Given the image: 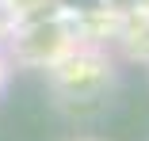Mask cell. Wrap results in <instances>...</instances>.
<instances>
[{
	"mask_svg": "<svg viewBox=\"0 0 149 141\" xmlns=\"http://www.w3.org/2000/svg\"><path fill=\"white\" fill-rule=\"evenodd\" d=\"M50 95L57 111H65L69 118H92L111 103V92L118 84V65L115 53L103 42H80L57 65L46 69Z\"/></svg>",
	"mask_w": 149,
	"mask_h": 141,
	"instance_id": "1",
	"label": "cell"
},
{
	"mask_svg": "<svg viewBox=\"0 0 149 141\" xmlns=\"http://www.w3.org/2000/svg\"><path fill=\"white\" fill-rule=\"evenodd\" d=\"M0 42H4V50H8V57H12L15 69H38V73H46L50 65H57L84 38H80L77 19H69L57 8H42V12H31V15L15 19Z\"/></svg>",
	"mask_w": 149,
	"mask_h": 141,
	"instance_id": "2",
	"label": "cell"
},
{
	"mask_svg": "<svg viewBox=\"0 0 149 141\" xmlns=\"http://www.w3.org/2000/svg\"><path fill=\"white\" fill-rule=\"evenodd\" d=\"M4 8H8L12 23H15V19L31 15V12H42V8H50V0H4Z\"/></svg>",
	"mask_w": 149,
	"mask_h": 141,
	"instance_id": "3",
	"label": "cell"
},
{
	"mask_svg": "<svg viewBox=\"0 0 149 141\" xmlns=\"http://www.w3.org/2000/svg\"><path fill=\"white\" fill-rule=\"evenodd\" d=\"M12 76H15V65H12V57H8V50H4V42H0V95L8 92V84H12Z\"/></svg>",
	"mask_w": 149,
	"mask_h": 141,
	"instance_id": "4",
	"label": "cell"
},
{
	"mask_svg": "<svg viewBox=\"0 0 149 141\" xmlns=\"http://www.w3.org/2000/svg\"><path fill=\"white\" fill-rule=\"evenodd\" d=\"M69 141H103V137H96V133H77V137H69Z\"/></svg>",
	"mask_w": 149,
	"mask_h": 141,
	"instance_id": "5",
	"label": "cell"
}]
</instances>
